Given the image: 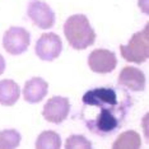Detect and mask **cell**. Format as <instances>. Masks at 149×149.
<instances>
[{
    "mask_svg": "<svg viewBox=\"0 0 149 149\" xmlns=\"http://www.w3.org/2000/svg\"><path fill=\"white\" fill-rule=\"evenodd\" d=\"M82 116L86 126L96 135L106 136L123 125L131 98L125 88H94L83 96Z\"/></svg>",
    "mask_w": 149,
    "mask_h": 149,
    "instance_id": "6da1fadb",
    "label": "cell"
},
{
    "mask_svg": "<svg viewBox=\"0 0 149 149\" xmlns=\"http://www.w3.org/2000/svg\"><path fill=\"white\" fill-rule=\"evenodd\" d=\"M64 35L74 50H86L96 41V32L84 14L70 15L64 23Z\"/></svg>",
    "mask_w": 149,
    "mask_h": 149,
    "instance_id": "7a4b0ae2",
    "label": "cell"
},
{
    "mask_svg": "<svg viewBox=\"0 0 149 149\" xmlns=\"http://www.w3.org/2000/svg\"><path fill=\"white\" fill-rule=\"evenodd\" d=\"M120 52L129 63L141 64L147 61L149 57V24L134 33L127 45H120Z\"/></svg>",
    "mask_w": 149,
    "mask_h": 149,
    "instance_id": "3957f363",
    "label": "cell"
},
{
    "mask_svg": "<svg viewBox=\"0 0 149 149\" xmlns=\"http://www.w3.org/2000/svg\"><path fill=\"white\" fill-rule=\"evenodd\" d=\"M31 43V35L23 27H10L3 36V47L10 55H21L26 52Z\"/></svg>",
    "mask_w": 149,
    "mask_h": 149,
    "instance_id": "277c9868",
    "label": "cell"
},
{
    "mask_svg": "<svg viewBox=\"0 0 149 149\" xmlns=\"http://www.w3.org/2000/svg\"><path fill=\"white\" fill-rule=\"evenodd\" d=\"M27 15L33 24L41 29H49L55 24V13L51 6L42 0H31L27 6Z\"/></svg>",
    "mask_w": 149,
    "mask_h": 149,
    "instance_id": "5b68a950",
    "label": "cell"
},
{
    "mask_svg": "<svg viewBox=\"0 0 149 149\" xmlns=\"http://www.w3.org/2000/svg\"><path fill=\"white\" fill-rule=\"evenodd\" d=\"M63 51V41L56 33L49 32L37 40L35 46L36 55L43 61H52L57 59Z\"/></svg>",
    "mask_w": 149,
    "mask_h": 149,
    "instance_id": "8992f818",
    "label": "cell"
},
{
    "mask_svg": "<svg viewBox=\"0 0 149 149\" xmlns=\"http://www.w3.org/2000/svg\"><path fill=\"white\" fill-rule=\"evenodd\" d=\"M70 112V102L69 98L55 96L50 98L45 103L42 110V116L46 121L52 124H60L68 117Z\"/></svg>",
    "mask_w": 149,
    "mask_h": 149,
    "instance_id": "52a82bcc",
    "label": "cell"
},
{
    "mask_svg": "<svg viewBox=\"0 0 149 149\" xmlns=\"http://www.w3.org/2000/svg\"><path fill=\"white\" fill-rule=\"evenodd\" d=\"M117 65V59L115 52L106 49L93 50L88 56V66L91 70L98 74H107L115 70Z\"/></svg>",
    "mask_w": 149,
    "mask_h": 149,
    "instance_id": "ba28073f",
    "label": "cell"
},
{
    "mask_svg": "<svg viewBox=\"0 0 149 149\" xmlns=\"http://www.w3.org/2000/svg\"><path fill=\"white\" fill-rule=\"evenodd\" d=\"M118 84L133 92H140L145 87V75L138 68L125 66L118 74Z\"/></svg>",
    "mask_w": 149,
    "mask_h": 149,
    "instance_id": "9c48e42d",
    "label": "cell"
},
{
    "mask_svg": "<svg viewBox=\"0 0 149 149\" xmlns=\"http://www.w3.org/2000/svg\"><path fill=\"white\" fill-rule=\"evenodd\" d=\"M49 91V84L42 78L35 77L27 80L23 88V97L29 103H38L46 97Z\"/></svg>",
    "mask_w": 149,
    "mask_h": 149,
    "instance_id": "30bf717a",
    "label": "cell"
},
{
    "mask_svg": "<svg viewBox=\"0 0 149 149\" xmlns=\"http://www.w3.org/2000/svg\"><path fill=\"white\" fill-rule=\"evenodd\" d=\"M21 96L19 86L12 79L0 80V104L13 106L17 103Z\"/></svg>",
    "mask_w": 149,
    "mask_h": 149,
    "instance_id": "8fae6325",
    "label": "cell"
},
{
    "mask_svg": "<svg viewBox=\"0 0 149 149\" xmlns=\"http://www.w3.org/2000/svg\"><path fill=\"white\" fill-rule=\"evenodd\" d=\"M141 138L136 131L127 130L121 133L112 144V149H140Z\"/></svg>",
    "mask_w": 149,
    "mask_h": 149,
    "instance_id": "7c38bea8",
    "label": "cell"
},
{
    "mask_svg": "<svg viewBox=\"0 0 149 149\" xmlns=\"http://www.w3.org/2000/svg\"><path fill=\"white\" fill-rule=\"evenodd\" d=\"M36 149H61V139L56 131L47 130L36 139Z\"/></svg>",
    "mask_w": 149,
    "mask_h": 149,
    "instance_id": "4fadbf2b",
    "label": "cell"
},
{
    "mask_svg": "<svg viewBox=\"0 0 149 149\" xmlns=\"http://www.w3.org/2000/svg\"><path fill=\"white\" fill-rule=\"evenodd\" d=\"M21 134L14 129L0 131V149H17L21 144Z\"/></svg>",
    "mask_w": 149,
    "mask_h": 149,
    "instance_id": "5bb4252c",
    "label": "cell"
},
{
    "mask_svg": "<svg viewBox=\"0 0 149 149\" xmlns=\"http://www.w3.org/2000/svg\"><path fill=\"white\" fill-rule=\"evenodd\" d=\"M65 149H92V143L84 135H70L65 141Z\"/></svg>",
    "mask_w": 149,
    "mask_h": 149,
    "instance_id": "9a60e30c",
    "label": "cell"
},
{
    "mask_svg": "<svg viewBox=\"0 0 149 149\" xmlns=\"http://www.w3.org/2000/svg\"><path fill=\"white\" fill-rule=\"evenodd\" d=\"M138 4H139L140 10L144 14H148V0H138Z\"/></svg>",
    "mask_w": 149,
    "mask_h": 149,
    "instance_id": "2e32d148",
    "label": "cell"
},
{
    "mask_svg": "<svg viewBox=\"0 0 149 149\" xmlns=\"http://www.w3.org/2000/svg\"><path fill=\"white\" fill-rule=\"evenodd\" d=\"M5 72V59L3 57V55L0 54V75Z\"/></svg>",
    "mask_w": 149,
    "mask_h": 149,
    "instance_id": "e0dca14e",
    "label": "cell"
}]
</instances>
